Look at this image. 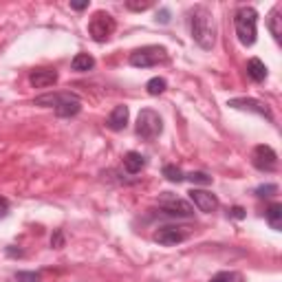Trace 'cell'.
I'll use <instances>...</instances> for the list:
<instances>
[{
  "label": "cell",
  "mask_w": 282,
  "mask_h": 282,
  "mask_svg": "<svg viewBox=\"0 0 282 282\" xmlns=\"http://www.w3.org/2000/svg\"><path fill=\"white\" fill-rule=\"evenodd\" d=\"M187 24H190V33L192 40L196 42L201 49L210 51L214 46V36H216V29H214V16L210 13V9L203 5H196L194 9H190L187 13Z\"/></svg>",
  "instance_id": "cell-1"
},
{
  "label": "cell",
  "mask_w": 282,
  "mask_h": 282,
  "mask_svg": "<svg viewBox=\"0 0 282 282\" xmlns=\"http://www.w3.org/2000/svg\"><path fill=\"white\" fill-rule=\"evenodd\" d=\"M234 24H236V36L240 44L251 46L256 42V24H258V11L253 7H240L234 13Z\"/></svg>",
  "instance_id": "cell-2"
},
{
  "label": "cell",
  "mask_w": 282,
  "mask_h": 282,
  "mask_svg": "<svg viewBox=\"0 0 282 282\" xmlns=\"http://www.w3.org/2000/svg\"><path fill=\"white\" fill-rule=\"evenodd\" d=\"M38 106H55L58 117H75L79 110H82V102H79L77 95L73 93H49V95H42L36 99Z\"/></svg>",
  "instance_id": "cell-3"
},
{
  "label": "cell",
  "mask_w": 282,
  "mask_h": 282,
  "mask_svg": "<svg viewBox=\"0 0 282 282\" xmlns=\"http://www.w3.org/2000/svg\"><path fill=\"white\" fill-rule=\"evenodd\" d=\"M161 132H163V119H161L159 112L152 108L141 110L137 117V135L146 141H152V139H157Z\"/></svg>",
  "instance_id": "cell-4"
},
{
  "label": "cell",
  "mask_w": 282,
  "mask_h": 282,
  "mask_svg": "<svg viewBox=\"0 0 282 282\" xmlns=\"http://www.w3.org/2000/svg\"><path fill=\"white\" fill-rule=\"evenodd\" d=\"M167 60V51L163 46H144V49H137L130 53V66L135 69H150V66H157L161 62Z\"/></svg>",
  "instance_id": "cell-5"
},
{
  "label": "cell",
  "mask_w": 282,
  "mask_h": 282,
  "mask_svg": "<svg viewBox=\"0 0 282 282\" xmlns=\"http://www.w3.org/2000/svg\"><path fill=\"white\" fill-rule=\"evenodd\" d=\"M115 26H117V22L110 13L95 11L91 18V22H89V33L95 42H106V40L115 33Z\"/></svg>",
  "instance_id": "cell-6"
},
{
  "label": "cell",
  "mask_w": 282,
  "mask_h": 282,
  "mask_svg": "<svg viewBox=\"0 0 282 282\" xmlns=\"http://www.w3.org/2000/svg\"><path fill=\"white\" fill-rule=\"evenodd\" d=\"M190 236V227H177V225H165V227H159L154 232V240L159 245H165V247H172V245H179Z\"/></svg>",
  "instance_id": "cell-7"
},
{
  "label": "cell",
  "mask_w": 282,
  "mask_h": 282,
  "mask_svg": "<svg viewBox=\"0 0 282 282\" xmlns=\"http://www.w3.org/2000/svg\"><path fill=\"white\" fill-rule=\"evenodd\" d=\"M251 161H253V165H256L258 170H263V172H273L278 167V154H276V150H273L271 146H265V144H260V146L253 148Z\"/></svg>",
  "instance_id": "cell-8"
},
{
  "label": "cell",
  "mask_w": 282,
  "mask_h": 282,
  "mask_svg": "<svg viewBox=\"0 0 282 282\" xmlns=\"http://www.w3.org/2000/svg\"><path fill=\"white\" fill-rule=\"evenodd\" d=\"M227 106H232V108H238V110H251V112H256V115L267 117L269 122H273V115H271L269 106L263 104V102H258V99L238 97V99H230V104H227Z\"/></svg>",
  "instance_id": "cell-9"
},
{
  "label": "cell",
  "mask_w": 282,
  "mask_h": 282,
  "mask_svg": "<svg viewBox=\"0 0 282 282\" xmlns=\"http://www.w3.org/2000/svg\"><path fill=\"white\" fill-rule=\"evenodd\" d=\"M161 210H163L167 216H179V218H190L194 214V207L183 199H167L161 203Z\"/></svg>",
  "instance_id": "cell-10"
},
{
  "label": "cell",
  "mask_w": 282,
  "mask_h": 282,
  "mask_svg": "<svg viewBox=\"0 0 282 282\" xmlns=\"http://www.w3.org/2000/svg\"><path fill=\"white\" fill-rule=\"evenodd\" d=\"M190 201L205 214H210V212H214L218 207V199L214 196L212 192H207V190H192L190 192Z\"/></svg>",
  "instance_id": "cell-11"
},
{
  "label": "cell",
  "mask_w": 282,
  "mask_h": 282,
  "mask_svg": "<svg viewBox=\"0 0 282 282\" xmlns=\"http://www.w3.org/2000/svg\"><path fill=\"white\" fill-rule=\"evenodd\" d=\"M58 82V71L55 69H38L29 75V84L33 89H49Z\"/></svg>",
  "instance_id": "cell-12"
},
{
  "label": "cell",
  "mask_w": 282,
  "mask_h": 282,
  "mask_svg": "<svg viewBox=\"0 0 282 282\" xmlns=\"http://www.w3.org/2000/svg\"><path fill=\"white\" fill-rule=\"evenodd\" d=\"M126 124H128V106H115L110 112V117H108V122H106V126H108L110 130H124L126 128Z\"/></svg>",
  "instance_id": "cell-13"
},
{
  "label": "cell",
  "mask_w": 282,
  "mask_h": 282,
  "mask_svg": "<svg viewBox=\"0 0 282 282\" xmlns=\"http://www.w3.org/2000/svg\"><path fill=\"white\" fill-rule=\"evenodd\" d=\"M144 165H146V159H144V154L141 152H128L124 157V170L128 172V174H139L141 170H144Z\"/></svg>",
  "instance_id": "cell-14"
},
{
  "label": "cell",
  "mask_w": 282,
  "mask_h": 282,
  "mask_svg": "<svg viewBox=\"0 0 282 282\" xmlns=\"http://www.w3.org/2000/svg\"><path fill=\"white\" fill-rule=\"evenodd\" d=\"M247 75H249L253 82H265V77H267V66L260 62L258 58H251L249 62H247Z\"/></svg>",
  "instance_id": "cell-15"
},
{
  "label": "cell",
  "mask_w": 282,
  "mask_h": 282,
  "mask_svg": "<svg viewBox=\"0 0 282 282\" xmlns=\"http://www.w3.org/2000/svg\"><path fill=\"white\" fill-rule=\"evenodd\" d=\"M265 216H267V223H269L271 230H276V232L282 230V205L280 203H271L267 207Z\"/></svg>",
  "instance_id": "cell-16"
},
{
  "label": "cell",
  "mask_w": 282,
  "mask_h": 282,
  "mask_svg": "<svg viewBox=\"0 0 282 282\" xmlns=\"http://www.w3.org/2000/svg\"><path fill=\"white\" fill-rule=\"evenodd\" d=\"M93 66H95V60H93V55H89V53H77V55L73 58V62H71V69L79 71V73L91 71Z\"/></svg>",
  "instance_id": "cell-17"
},
{
  "label": "cell",
  "mask_w": 282,
  "mask_h": 282,
  "mask_svg": "<svg viewBox=\"0 0 282 282\" xmlns=\"http://www.w3.org/2000/svg\"><path fill=\"white\" fill-rule=\"evenodd\" d=\"M165 89H167V82L163 77H152V79H148V84H146L148 95H161V93H165Z\"/></svg>",
  "instance_id": "cell-18"
},
{
  "label": "cell",
  "mask_w": 282,
  "mask_h": 282,
  "mask_svg": "<svg viewBox=\"0 0 282 282\" xmlns=\"http://www.w3.org/2000/svg\"><path fill=\"white\" fill-rule=\"evenodd\" d=\"M210 282H243V276L238 271H220Z\"/></svg>",
  "instance_id": "cell-19"
},
{
  "label": "cell",
  "mask_w": 282,
  "mask_h": 282,
  "mask_svg": "<svg viewBox=\"0 0 282 282\" xmlns=\"http://www.w3.org/2000/svg\"><path fill=\"white\" fill-rule=\"evenodd\" d=\"M163 177H165L167 181H172V183H181V181L185 179L183 172H181L177 165H165V167H163Z\"/></svg>",
  "instance_id": "cell-20"
},
{
  "label": "cell",
  "mask_w": 282,
  "mask_h": 282,
  "mask_svg": "<svg viewBox=\"0 0 282 282\" xmlns=\"http://www.w3.org/2000/svg\"><path fill=\"white\" fill-rule=\"evenodd\" d=\"M185 179H190L192 183H199V185H210L212 183V177L205 172H190Z\"/></svg>",
  "instance_id": "cell-21"
},
{
  "label": "cell",
  "mask_w": 282,
  "mask_h": 282,
  "mask_svg": "<svg viewBox=\"0 0 282 282\" xmlns=\"http://www.w3.org/2000/svg\"><path fill=\"white\" fill-rule=\"evenodd\" d=\"M16 280L18 282H40V280H42V276L36 273V271H18L16 273Z\"/></svg>",
  "instance_id": "cell-22"
},
{
  "label": "cell",
  "mask_w": 282,
  "mask_h": 282,
  "mask_svg": "<svg viewBox=\"0 0 282 282\" xmlns=\"http://www.w3.org/2000/svg\"><path fill=\"white\" fill-rule=\"evenodd\" d=\"M278 7H276V9H273L271 11V18H269V29H271V33H273V38H276V40H280V26H278Z\"/></svg>",
  "instance_id": "cell-23"
},
{
  "label": "cell",
  "mask_w": 282,
  "mask_h": 282,
  "mask_svg": "<svg viewBox=\"0 0 282 282\" xmlns=\"http://www.w3.org/2000/svg\"><path fill=\"white\" fill-rule=\"evenodd\" d=\"M276 192H278V185H273V183H269V185H260L258 190H256L258 196H273Z\"/></svg>",
  "instance_id": "cell-24"
},
{
  "label": "cell",
  "mask_w": 282,
  "mask_h": 282,
  "mask_svg": "<svg viewBox=\"0 0 282 282\" xmlns=\"http://www.w3.org/2000/svg\"><path fill=\"white\" fill-rule=\"evenodd\" d=\"M126 7H128L130 11H146L148 7H150V3H148V0H146V3H132V0H128Z\"/></svg>",
  "instance_id": "cell-25"
},
{
  "label": "cell",
  "mask_w": 282,
  "mask_h": 282,
  "mask_svg": "<svg viewBox=\"0 0 282 282\" xmlns=\"http://www.w3.org/2000/svg\"><path fill=\"white\" fill-rule=\"evenodd\" d=\"M51 245L55 247V249H60V247L64 245V236H62V232H55V234H53V236H51Z\"/></svg>",
  "instance_id": "cell-26"
},
{
  "label": "cell",
  "mask_w": 282,
  "mask_h": 282,
  "mask_svg": "<svg viewBox=\"0 0 282 282\" xmlns=\"http://www.w3.org/2000/svg\"><path fill=\"white\" fill-rule=\"evenodd\" d=\"M7 214H9V201L5 196H0V218H5Z\"/></svg>",
  "instance_id": "cell-27"
},
{
  "label": "cell",
  "mask_w": 282,
  "mask_h": 282,
  "mask_svg": "<svg viewBox=\"0 0 282 282\" xmlns=\"http://www.w3.org/2000/svg\"><path fill=\"white\" fill-rule=\"evenodd\" d=\"M157 20H159L161 24H167V22H170V11H167V9L157 11Z\"/></svg>",
  "instance_id": "cell-28"
},
{
  "label": "cell",
  "mask_w": 282,
  "mask_h": 282,
  "mask_svg": "<svg viewBox=\"0 0 282 282\" xmlns=\"http://www.w3.org/2000/svg\"><path fill=\"white\" fill-rule=\"evenodd\" d=\"M230 214H232L234 218H238V220H240V218H245V210H243V207H232V212H230Z\"/></svg>",
  "instance_id": "cell-29"
},
{
  "label": "cell",
  "mask_w": 282,
  "mask_h": 282,
  "mask_svg": "<svg viewBox=\"0 0 282 282\" xmlns=\"http://www.w3.org/2000/svg\"><path fill=\"white\" fill-rule=\"evenodd\" d=\"M71 7L75 11H82V9H86V7H89V3H71Z\"/></svg>",
  "instance_id": "cell-30"
}]
</instances>
